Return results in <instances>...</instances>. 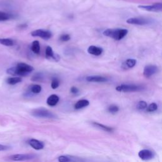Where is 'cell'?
<instances>
[{"label": "cell", "instance_id": "d6986e66", "mask_svg": "<svg viewBox=\"0 0 162 162\" xmlns=\"http://www.w3.org/2000/svg\"><path fill=\"white\" fill-rule=\"evenodd\" d=\"M0 44L5 46H13L15 42L10 38H0Z\"/></svg>", "mask_w": 162, "mask_h": 162}, {"label": "cell", "instance_id": "9c48e42d", "mask_svg": "<svg viewBox=\"0 0 162 162\" xmlns=\"http://www.w3.org/2000/svg\"><path fill=\"white\" fill-rule=\"evenodd\" d=\"M158 71L157 66L154 65H148L144 69L143 75L146 78H150L157 73Z\"/></svg>", "mask_w": 162, "mask_h": 162}, {"label": "cell", "instance_id": "4316f807", "mask_svg": "<svg viewBox=\"0 0 162 162\" xmlns=\"http://www.w3.org/2000/svg\"><path fill=\"white\" fill-rule=\"evenodd\" d=\"M59 85H60V82H59V80L58 79H53L52 80V82H51V86L52 87V89H55L56 88H58L59 87Z\"/></svg>", "mask_w": 162, "mask_h": 162}, {"label": "cell", "instance_id": "30bf717a", "mask_svg": "<svg viewBox=\"0 0 162 162\" xmlns=\"http://www.w3.org/2000/svg\"><path fill=\"white\" fill-rule=\"evenodd\" d=\"M138 155L139 158L144 161H148L153 159L154 157V154L153 151L149 150H143L139 152Z\"/></svg>", "mask_w": 162, "mask_h": 162}, {"label": "cell", "instance_id": "3957f363", "mask_svg": "<svg viewBox=\"0 0 162 162\" xmlns=\"http://www.w3.org/2000/svg\"><path fill=\"white\" fill-rule=\"evenodd\" d=\"M115 89L119 92L129 93L142 91L144 89V87L135 84H122L116 87Z\"/></svg>", "mask_w": 162, "mask_h": 162}, {"label": "cell", "instance_id": "5bb4252c", "mask_svg": "<svg viewBox=\"0 0 162 162\" xmlns=\"http://www.w3.org/2000/svg\"><path fill=\"white\" fill-rule=\"evenodd\" d=\"M103 50L101 48L96 46H91L87 49V52L94 56L101 55L103 53Z\"/></svg>", "mask_w": 162, "mask_h": 162}, {"label": "cell", "instance_id": "7402d4cb", "mask_svg": "<svg viewBox=\"0 0 162 162\" xmlns=\"http://www.w3.org/2000/svg\"><path fill=\"white\" fill-rule=\"evenodd\" d=\"M42 90V87L40 85L34 84L30 87V91L33 94H39Z\"/></svg>", "mask_w": 162, "mask_h": 162}, {"label": "cell", "instance_id": "5b68a950", "mask_svg": "<svg viewBox=\"0 0 162 162\" xmlns=\"http://www.w3.org/2000/svg\"><path fill=\"white\" fill-rule=\"evenodd\" d=\"M152 22L150 19H147L144 17H133L130 18L127 20V23L132 25H145L150 24Z\"/></svg>", "mask_w": 162, "mask_h": 162}, {"label": "cell", "instance_id": "e0dca14e", "mask_svg": "<svg viewBox=\"0 0 162 162\" xmlns=\"http://www.w3.org/2000/svg\"><path fill=\"white\" fill-rule=\"evenodd\" d=\"M89 105V101L87 100H81L78 101L75 104L74 108L76 110H79Z\"/></svg>", "mask_w": 162, "mask_h": 162}, {"label": "cell", "instance_id": "4dcf8cb0", "mask_svg": "<svg viewBox=\"0 0 162 162\" xmlns=\"http://www.w3.org/2000/svg\"><path fill=\"white\" fill-rule=\"evenodd\" d=\"M70 92L72 93V94H76L77 93H79V89H77V88L76 87H72L71 89H70Z\"/></svg>", "mask_w": 162, "mask_h": 162}, {"label": "cell", "instance_id": "ac0fdd59", "mask_svg": "<svg viewBox=\"0 0 162 162\" xmlns=\"http://www.w3.org/2000/svg\"><path fill=\"white\" fill-rule=\"evenodd\" d=\"M22 81V79L19 77H8L6 80V83L9 85H15L18 83H21Z\"/></svg>", "mask_w": 162, "mask_h": 162}, {"label": "cell", "instance_id": "83f0119b", "mask_svg": "<svg viewBox=\"0 0 162 162\" xmlns=\"http://www.w3.org/2000/svg\"><path fill=\"white\" fill-rule=\"evenodd\" d=\"M119 110V107H118L116 105H111L108 108V112L112 113H115Z\"/></svg>", "mask_w": 162, "mask_h": 162}, {"label": "cell", "instance_id": "ba28073f", "mask_svg": "<svg viewBox=\"0 0 162 162\" xmlns=\"http://www.w3.org/2000/svg\"><path fill=\"white\" fill-rule=\"evenodd\" d=\"M35 157V156L33 154H18L10 157V159L12 161H20L30 160L34 158Z\"/></svg>", "mask_w": 162, "mask_h": 162}, {"label": "cell", "instance_id": "d6a6232c", "mask_svg": "<svg viewBox=\"0 0 162 162\" xmlns=\"http://www.w3.org/2000/svg\"><path fill=\"white\" fill-rule=\"evenodd\" d=\"M20 28H26L27 27V24H22L19 26Z\"/></svg>", "mask_w": 162, "mask_h": 162}, {"label": "cell", "instance_id": "f1b7e54d", "mask_svg": "<svg viewBox=\"0 0 162 162\" xmlns=\"http://www.w3.org/2000/svg\"><path fill=\"white\" fill-rule=\"evenodd\" d=\"M71 158L67 156H60L58 158L59 162H71Z\"/></svg>", "mask_w": 162, "mask_h": 162}, {"label": "cell", "instance_id": "8992f818", "mask_svg": "<svg viewBox=\"0 0 162 162\" xmlns=\"http://www.w3.org/2000/svg\"><path fill=\"white\" fill-rule=\"evenodd\" d=\"M138 8L145 11L159 12L162 10V4L158 3L153 4V5H139Z\"/></svg>", "mask_w": 162, "mask_h": 162}, {"label": "cell", "instance_id": "7c38bea8", "mask_svg": "<svg viewBox=\"0 0 162 162\" xmlns=\"http://www.w3.org/2000/svg\"><path fill=\"white\" fill-rule=\"evenodd\" d=\"M45 53H46V57L48 59L52 58L56 62H58L59 60H60V56H59L58 55L55 54L53 52V50L52 48L49 46H48L46 47Z\"/></svg>", "mask_w": 162, "mask_h": 162}, {"label": "cell", "instance_id": "6da1fadb", "mask_svg": "<svg viewBox=\"0 0 162 162\" xmlns=\"http://www.w3.org/2000/svg\"><path fill=\"white\" fill-rule=\"evenodd\" d=\"M34 70V67L25 63H19L16 67L7 69L6 72L10 75L25 77Z\"/></svg>", "mask_w": 162, "mask_h": 162}, {"label": "cell", "instance_id": "cb8c5ba5", "mask_svg": "<svg viewBox=\"0 0 162 162\" xmlns=\"http://www.w3.org/2000/svg\"><path fill=\"white\" fill-rule=\"evenodd\" d=\"M43 79V74L42 73H35L31 78V80L33 82H39Z\"/></svg>", "mask_w": 162, "mask_h": 162}, {"label": "cell", "instance_id": "277c9868", "mask_svg": "<svg viewBox=\"0 0 162 162\" xmlns=\"http://www.w3.org/2000/svg\"><path fill=\"white\" fill-rule=\"evenodd\" d=\"M32 115L35 117L45 119H55L56 116L49 110L45 108H38L32 112Z\"/></svg>", "mask_w": 162, "mask_h": 162}, {"label": "cell", "instance_id": "f546056e", "mask_svg": "<svg viewBox=\"0 0 162 162\" xmlns=\"http://www.w3.org/2000/svg\"><path fill=\"white\" fill-rule=\"evenodd\" d=\"M70 39V35H69L67 34H62L60 37V40L61 41H63V42H67V41H69Z\"/></svg>", "mask_w": 162, "mask_h": 162}, {"label": "cell", "instance_id": "603a6c76", "mask_svg": "<svg viewBox=\"0 0 162 162\" xmlns=\"http://www.w3.org/2000/svg\"><path fill=\"white\" fill-rule=\"evenodd\" d=\"M93 124L94 125V126H96L97 127H98V128H100V129H101L102 130H103L105 131H106V132H112L113 130V128H111V127H110L104 126V125L99 123L94 122Z\"/></svg>", "mask_w": 162, "mask_h": 162}, {"label": "cell", "instance_id": "8fae6325", "mask_svg": "<svg viewBox=\"0 0 162 162\" xmlns=\"http://www.w3.org/2000/svg\"><path fill=\"white\" fill-rule=\"evenodd\" d=\"M86 79L87 82L89 83H106L108 81L107 78L99 76H87Z\"/></svg>", "mask_w": 162, "mask_h": 162}, {"label": "cell", "instance_id": "484cf974", "mask_svg": "<svg viewBox=\"0 0 162 162\" xmlns=\"http://www.w3.org/2000/svg\"><path fill=\"white\" fill-rule=\"evenodd\" d=\"M137 108L139 110H144L147 108V103L144 101H140L137 105Z\"/></svg>", "mask_w": 162, "mask_h": 162}, {"label": "cell", "instance_id": "ffe728a7", "mask_svg": "<svg viewBox=\"0 0 162 162\" xmlns=\"http://www.w3.org/2000/svg\"><path fill=\"white\" fill-rule=\"evenodd\" d=\"M13 15L10 13H6L5 12L0 11V22L9 20L13 19Z\"/></svg>", "mask_w": 162, "mask_h": 162}, {"label": "cell", "instance_id": "52a82bcc", "mask_svg": "<svg viewBox=\"0 0 162 162\" xmlns=\"http://www.w3.org/2000/svg\"><path fill=\"white\" fill-rule=\"evenodd\" d=\"M31 35L33 37H39L44 39H49L52 37V33L49 31L38 29L31 32Z\"/></svg>", "mask_w": 162, "mask_h": 162}, {"label": "cell", "instance_id": "4fadbf2b", "mask_svg": "<svg viewBox=\"0 0 162 162\" xmlns=\"http://www.w3.org/2000/svg\"><path fill=\"white\" fill-rule=\"evenodd\" d=\"M29 144L32 147V148H33L34 149L36 150H40L43 149L44 148V144L42 142L35 139H31L30 141H29Z\"/></svg>", "mask_w": 162, "mask_h": 162}, {"label": "cell", "instance_id": "d4e9b609", "mask_svg": "<svg viewBox=\"0 0 162 162\" xmlns=\"http://www.w3.org/2000/svg\"><path fill=\"white\" fill-rule=\"evenodd\" d=\"M157 109H158L157 105L155 103H151L148 106V108H147V111L149 112H152L154 111H156Z\"/></svg>", "mask_w": 162, "mask_h": 162}, {"label": "cell", "instance_id": "44dd1931", "mask_svg": "<svg viewBox=\"0 0 162 162\" xmlns=\"http://www.w3.org/2000/svg\"><path fill=\"white\" fill-rule=\"evenodd\" d=\"M40 45L38 41H34L32 42L31 45V50L35 54H39L40 53Z\"/></svg>", "mask_w": 162, "mask_h": 162}, {"label": "cell", "instance_id": "7a4b0ae2", "mask_svg": "<svg viewBox=\"0 0 162 162\" xmlns=\"http://www.w3.org/2000/svg\"><path fill=\"white\" fill-rule=\"evenodd\" d=\"M128 34V30L125 29H108L103 32V34L115 40L120 41Z\"/></svg>", "mask_w": 162, "mask_h": 162}, {"label": "cell", "instance_id": "9a60e30c", "mask_svg": "<svg viewBox=\"0 0 162 162\" xmlns=\"http://www.w3.org/2000/svg\"><path fill=\"white\" fill-rule=\"evenodd\" d=\"M59 97L56 94H52L49 96L47 99V104L50 106H54L57 105L59 101Z\"/></svg>", "mask_w": 162, "mask_h": 162}, {"label": "cell", "instance_id": "2e32d148", "mask_svg": "<svg viewBox=\"0 0 162 162\" xmlns=\"http://www.w3.org/2000/svg\"><path fill=\"white\" fill-rule=\"evenodd\" d=\"M136 60L135 59H127V60L123 63L122 64V68L125 69H132L133 68L136 64Z\"/></svg>", "mask_w": 162, "mask_h": 162}, {"label": "cell", "instance_id": "1f68e13d", "mask_svg": "<svg viewBox=\"0 0 162 162\" xmlns=\"http://www.w3.org/2000/svg\"><path fill=\"white\" fill-rule=\"evenodd\" d=\"M8 149H9V148H8V146L0 144V151H5V150H8Z\"/></svg>", "mask_w": 162, "mask_h": 162}]
</instances>
